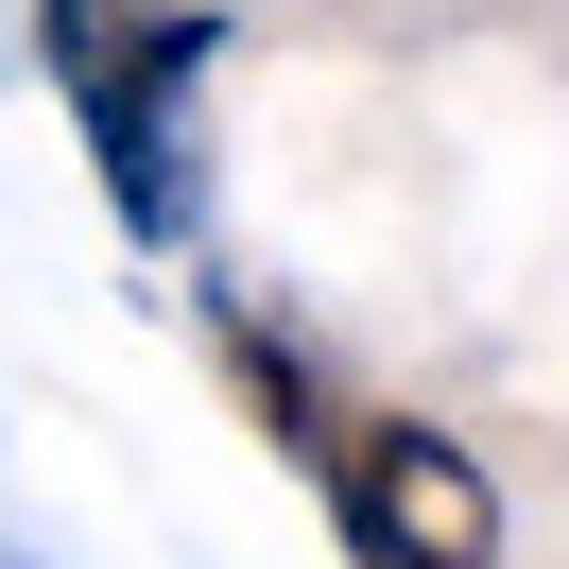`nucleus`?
<instances>
[{"label":"nucleus","mask_w":569,"mask_h":569,"mask_svg":"<svg viewBox=\"0 0 569 569\" xmlns=\"http://www.w3.org/2000/svg\"><path fill=\"white\" fill-rule=\"evenodd\" d=\"M121 36H156V0H52V70H70V87H104Z\"/></svg>","instance_id":"20e7f679"},{"label":"nucleus","mask_w":569,"mask_h":569,"mask_svg":"<svg viewBox=\"0 0 569 569\" xmlns=\"http://www.w3.org/2000/svg\"><path fill=\"white\" fill-rule=\"evenodd\" d=\"M328 500L380 569H500V483L466 466V431H415V415H362L328 449Z\"/></svg>","instance_id":"f257e3e1"},{"label":"nucleus","mask_w":569,"mask_h":569,"mask_svg":"<svg viewBox=\"0 0 569 569\" xmlns=\"http://www.w3.org/2000/svg\"><path fill=\"white\" fill-rule=\"evenodd\" d=\"M190 52H208V18H156V36L87 87V121H104V190H121V224H139V242H173V224H190V156H173Z\"/></svg>","instance_id":"f03ea898"},{"label":"nucleus","mask_w":569,"mask_h":569,"mask_svg":"<svg viewBox=\"0 0 569 569\" xmlns=\"http://www.w3.org/2000/svg\"><path fill=\"white\" fill-rule=\"evenodd\" d=\"M224 380H242V415L277 431L293 466H328V449H346V431H328V397H311V362H293V346H277L259 311H224Z\"/></svg>","instance_id":"7ed1b4c3"}]
</instances>
